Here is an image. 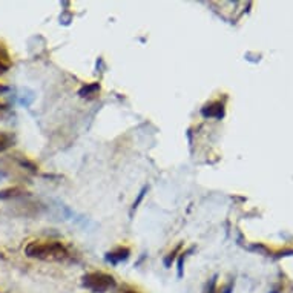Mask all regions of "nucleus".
<instances>
[{"label":"nucleus","instance_id":"obj_1","mask_svg":"<svg viewBox=\"0 0 293 293\" xmlns=\"http://www.w3.org/2000/svg\"><path fill=\"white\" fill-rule=\"evenodd\" d=\"M25 253L29 258H37V260H45V261H60V260L68 258V249L58 241L29 243L25 247Z\"/></svg>","mask_w":293,"mask_h":293},{"label":"nucleus","instance_id":"obj_2","mask_svg":"<svg viewBox=\"0 0 293 293\" xmlns=\"http://www.w3.org/2000/svg\"><path fill=\"white\" fill-rule=\"evenodd\" d=\"M82 284L94 293H106L115 287V279L104 272H92L83 276Z\"/></svg>","mask_w":293,"mask_h":293},{"label":"nucleus","instance_id":"obj_3","mask_svg":"<svg viewBox=\"0 0 293 293\" xmlns=\"http://www.w3.org/2000/svg\"><path fill=\"white\" fill-rule=\"evenodd\" d=\"M201 114L206 119H223L224 117V104L221 101L209 103L201 109Z\"/></svg>","mask_w":293,"mask_h":293},{"label":"nucleus","instance_id":"obj_4","mask_svg":"<svg viewBox=\"0 0 293 293\" xmlns=\"http://www.w3.org/2000/svg\"><path fill=\"white\" fill-rule=\"evenodd\" d=\"M131 255V250L128 247H119L117 250L114 252H109L106 255V260L111 261L112 264H117V263H122V261H126Z\"/></svg>","mask_w":293,"mask_h":293},{"label":"nucleus","instance_id":"obj_5","mask_svg":"<svg viewBox=\"0 0 293 293\" xmlns=\"http://www.w3.org/2000/svg\"><path fill=\"white\" fill-rule=\"evenodd\" d=\"M98 92H100V83L94 82V83H89V85L83 86V88L79 91V95H80L82 98H92V97H95Z\"/></svg>","mask_w":293,"mask_h":293},{"label":"nucleus","instance_id":"obj_6","mask_svg":"<svg viewBox=\"0 0 293 293\" xmlns=\"http://www.w3.org/2000/svg\"><path fill=\"white\" fill-rule=\"evenodd\" d=\"M23 194H26V191H25L23 188H19V186L8 188V189L0 191V200H11V198H17V197H22Z\"/></svg>","mask_w":293,"mask_h":293},{"label":"nucleus","instance_id":"obj_7","mask_svg":"<svg viewBox=\"0 0 293 293\" xmlns=\"http://www.w3.org/2000/svg\"><path fill=\"white\" fill-rule=\"evenodd\" d=\"M13 141H14V138H13L10 134H7V132H0V152L5 151V149H8L10 146L13 144Z\"/></svg>","mask_w":293,"mask_h":293},{"label":"nucleus","instance_id":"obj_8","mask_svg":"<svg viewBox=\"0 0 293 293\" xmlns=\"http://www.w3.org/2000/svg\"><path fill=\"white\" fill-rule=\"evenodd\" d=\"M204 293H216V276L210 278L204 287Z\"/></svg>","mask_w":293,"mask_h":293},{"label":"nucleus","instance_id":"obj_9","mask_svg":"<svg viewBox=\"0 0 293 293\" xmlns=\"http://www.w3.org/2000/svg\"><path fill=\"white\" fill-rule=\"evenodd\" d=\"M178 250H180V246H178V247H177V249H175L173 252H170V253H169V255L166 256V258H164V266H166V267H170L172 261L175 260V253H177Z\"/></svg>","mask_w":293,"mask_h":293},{"label":"nucleus","instance_id":"obj_10","mask_svg":"<svg viewBox=\"0 0 293 293\" xmlns=\"http://www.w3.org/2000/svg\"><path fill=\"white\" fill-rule=\"evenodd\" d=\"M183 261H185V253H181L178 258V276H183Z\"/></svg>","mask_w":293,"mask_h":293},{"label":"nucleus","instance_id":"obj_11","mask_svg":"<svg viewBox=\"0 0 293 293\" xmlns=\"http://www.w3.org/2000/svg\"><path fill=\"white\" fill-rule=\"evenodd\" d=\"M146 191H148V188H144V189H143V191L140 192V195H138L137 201H135V203H134V206H132V210H135V209L138 207V204H140V201L143 200V197H144V192H146Z\"/></svg>","mask_w":293,"mask_h":293},{"label":"nucleus","instance_id":"obj_12","mask_svg":"<svg viewBox=\"0 0 293 293\" xmlns=\"http://www.w3.org/2000/svg\"><path fill=\"white\" fill-rule=\"evenodd\" d=\"M8 65L7 63H4V60L2 58H0V76H2V74H5V72L8 71Z\"/></svg>","mask_w":293,"mask_h":293},{"label":"nucleus","instance_id":"obj_13","mask_svg":"<svg viewBox=\"0 0 293 293\" xmlns=\"http://www.w3.org/2000/svg\"><path fill=\"white\" fill-rule=\"evenodd\" d=\"M233 291V282H229L226 287H223L221 293H232Z\"/></svg>","mask_w":293,"mask_h":293},{"label":"nucleus","instance_id":"obj_14","mask_svg":"<svg viewBox=\"0 0 293 293\" xmlns=\"http://www.w3.org/2000/svg\"><path fill=\"white\" fill-rule=\"evenodd\" d=\"M7 111H8V106L5 103H0V117H2Z\"/></svg>","mask_w":293,"mask_h":293},{"label":"nucleus","instance_id":"obj_15","mask_svg":"<svg viewBox=\"0 0 293 293\" xmlns=\"http://www.w3.org/2000/svg\"><path fill=\"white\" fill-rule=\"evenodd\" d=\"M5 92H8V86H5V85H0V95H2V94H5Z\"/></svg>","mask_w":293,"mask_h":293},{"label":"nucleus","instance_id":"obj_16","mask_svg":"<svg viewBox=\"0 0 293 293\" xmlns=\"http://www.w3.org/2000/svg\"><path fill=\"white\" fill-rule=\"evenodd\" d=\"M125 293H137V291H132V290H128V291H125Z\"/></svg>","mask_w":293,"mask_h":293},{"label":"nucleus","instance_id":"obj_17","mask_svg":"<svg viewBox=\"0 0 293 293\" xmlns=\"http://www.w3.org/2000/svg\"><path fill=\"white\" fill-rule=\"evenodd\" d=\"M0 177H5V173H0Z\"/></svg>","mask_w":293,"mask_h":293}]
</instances>
